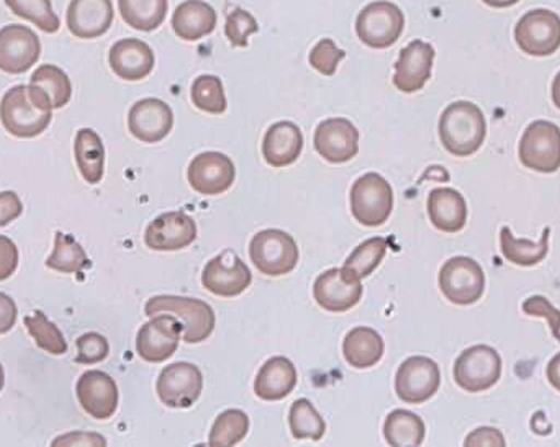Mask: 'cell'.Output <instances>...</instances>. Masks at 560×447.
<instances>
[{
	"label": "cell",
	"instance_id": "1",
	"mask_svg": "<svg viewBox=\"0 0 560 447\" xmlns=\"http://www.w3.org/2000/svg\"><path fill=\"white\" fill-rule=\"evenodd\" d=\"M51 101L36 85H15L0 102V121L16 138H35L51 123Z\"/></svg>",
	"mask_w": 560,
	"mask_h": 447
},
{
	"label": "cell",
	"instance_id": "2",
	"mask_svg": "<svg viewBox=\"0 0 560 447\" xmlns=\"http://www.w3.org/2000/svg\"><path fill=\"white\" fill-rule=\"evenodd\" d=\"M487 137L486 115L469 101L451 104L441 115L440 138L443 146L457 157L477 153Z\"/></svg>",
	"mask_w": 560,
	"mask_h": 447
},
{
	"label": "cell",
	"instance_id": "3",
	"mask_svg": "<svg viewBox=\"0 0 560 447\" xmlns=\"http://www.w3.org/2000/svg\"><path fill=\"white\" fill-rule=\"evenodd\" d=\"M144 314L154 317L160 314H174L184 325V341L199 344L209 340L215 330V311L207 302L199 298L158 295L144 305Z\"/></svg>",
	"mask_w": 560,
	"mask_h": 447
},
{
	"label": "cell",
	"instance_id": "4",
	"mask_svg": "<svg viewBox=\"0 0 560 447\" xmlns=\"http://www.w3.org/2000/svg\"><path fill=\"white\" fill-rule=\"evenodd\" d=\"M394 210V190L377 173L359 177L351 187V212L362 226H381Z\"/></svg>",
	"mask_w": 560,
	"mask_h": 447
},
{
	"label": "cell",
	"instance_id": "5",
	"mask_svg": "<svg viewBox=\"0 0 560 447\" xmlns=\"http://www.w3.org/2000/svg\"><path fill=\"white\" fill-rule=\"evenodd\" d=\"M404 28V12L388 0L369 3L355 19V33L369 48H390L398 42Z\"/></svg>",
	"mask_w": 560,
	"mask_h": 447
},
{
	"label": "cell",
	"instance_id": "6",
	"mask_svg": "<svg viewBox=\"0 0 560 447\" xmlns=\"http://www.w3.org/2000/svg\"><path fill=\"white\" fill-rule=\"evenodd\" d=\"M299 246L282 230H262L249 243V258L256 269L269 278L290 274L299 262Z\"/></svg>",
	"mask_w": 560,
	"mask_h": 447
},
{
	"label": "cell",
	"instance_id": "7",
	"mask_svg": "<svg viewBox=\"0 0 560 447\" xmlns=\"http://www.w3.org/2000/svg\"><path fill=\"white\" fill-rule=\"evenodd\" d=\"M502 377V357L486 344L469 348L454 364V380L460 389L470 393L492 389Z\"/></svg>",
	"mask_w": 560,
	"mask_h": 447
},
{
	"label": "cell",
	"instance_id": "8",
	"mask_svg": "<svg viewBox=\"0 0 560 447\" xmlns=\"http://www.w3.org/2000/svg\"><path fill=\"white\" fill-rule=\"evenodd\" d=\"M440 289L451 304H476L486 292V274L482 266L467 256L451 258L441 268Z\"/></svg>",
	"mask_w": 560,
	"mask_h": 447
},
{
	"label": "cell",
	"instance_id": "9",
	"mask_svg": "<svg viewBox=\"0 0 560 447\" xmlns=\"http://www.w3.org/2000/svg\"><path fill=\"white\" fill-rule=\"evenodd\" d=\"M520 161L528 169L542 174L556 173L560 167V128L552 121H533L518 148Z\"/></svg>",
	"mask_w": 560,
	"mask_h": 447
},
{
	"label": "cell",
	"instance_id": "10",
	"mask_svg": "<svg viewBox=\"0 0 560 447\" xmlns=\"http://www.w3.org/2000/svg\"><path fill=\"white\" fill-rule=\"evenodd\" d=\"M515 39L526 55H555L560 48V16L548 9L529 10L516 23Z\"/></svg>",
	"mask_w": 560,
	"mask_h": 447
},
{
	"label": "cell",
	"instance_id": "11",
	"mask_svg": "<svg viewBox=\"0 0 560 447\" xmlns=\"http://www.w3.org/2000/svg\"><path fill=\"white\" fill-rule=\"evenodd\" d=\"M441 386L440 366L430 357H408L395 376L398 399L410 405H420L436 396Z\"/></svg>",
	"mask_w": 560,
	"mask_h": 447
},
{
	"label": "cell",
	"instance_id": "12",
	"mask_svg": "<svg viewBox=\"0 0 560 447\" xmlns=\"http://www.w3.org/2000/svg\"><path fill=\"white\" fill-rule=\"evenodd\" d=\"M183 333V321L176 315H154L138 331V354L147 363H164L176 353Z\"/></svg>",
	"mask_w": 560,
	"mask_h": 447
},
{
	"label": "cell",
	"instance_id": "13",
	"mask_svg": "<svg viewBox=\"0 0 560 447\" xmlns=\"http://www.w3.org/2000/svg\"><path fill=\"white\" fill-rule=\"evenodd\" d=\"M252 282V269L232 249L210 259L202 272L203 287L219 297H238Z\"/></svg>",
	"mask_w": 560,
	"mask_h": 447
},
{
	"label": "cell",
	"instance_id": "14",
	"mask_svg": "<svg viewBox=\"0 0 560 447\" xmlns=\"http://www.w3.org/2000/svg\"><path fill=\"white\" fill-rule=\"evenodd\" d=\"M158 397L170 409H189L202 396V370L196 364L176 363L158 377Z\"/></svg>",
	"mask_w": 560,
	"mask_h": 447
},
{
	"label": "cell",
	"instance_id": "15",
	"mask_svg": "<svg viewBox=\"0 0 560 447\" xmlns=\"http://www.w3.org/2000/svg\"><path fill=\"white\" fill-rule=\"evenodd\" d=\"M42 43L28 26L12 25L0 30V71L23 74L38 62Z\"/></svg>",
	"mask_w": 560,
	"mask_h": 447
},
{
	"label": "cell",
	"instance_id": "16",
	"mask_svg": "<svg viewBox=\"0 0 560 447\" xmlns=\"http://www.w3.org/2000/svg\"><path fill=\"white\" fill-rule=\"evenodd\" d=\"M236 169L226 154L207 151L194 157L187 169V180L202 196H220L235 183Z\"/></svg>",
	"mask_w": 560,
	"mask_h": 447
},
{
	"label": "cell",
	"instance_id": "17",
	"mask_svg": "<svg viewBox=\"0 0 560 447\" xmlns=\"http://www.w3.org/2000/svg\"><path fill=\"white\" fill-rule=\"evenodd\" d=\"M313 144L316 153L328 163H348L358 156L359 131L348 118H328L316 127Z\"/></svg>",
	"mask_w": 560,
	"mask_h": 447
},
{
	"label": "cell",
	"instance_id": "18",
	"mask_svg": "<svg viewBox=\"0 0 560 447\" xmlns=\"http://www.w3.org/2000/svg\"><path fill=\"white\" fill-rule=\"evenodd\" d=\"M197 239V223L186 212H167L144 232V245L153 251H180Z\"/></svg>",
	"mask_w": 560,
	"mask_h": 447
},
{
	"label": "cell",
	"instance_id": "19",
	"mask_svg": "<svg viewBox=\"0 0 560 447\" xmlns=\"http://www.w3.org/2000/svg\"><path fill=\"white\" fill-rule=\"evenodd\" d=\"M436 51L431 43L413 39L398 56L395 64L394 85L405 94L421 91L430 81Z\"/></svg>",
	"mask_w": 560,
	"mask_h": 447
},
{
	"label": "cell",
	"instance_id": "20",
	"mask_svg": "<svg viewBox=\"0 0 560 447\" xmlns=\"http://www.w3.org/2000/svg\"><path fill=\"white\" fill-rule=\"evenodd\" d=\"M173 108L160 98L138 101L128 114V128L143 143H160L173 131Z\"/></svg>",
	"mask_w": 560,
	"mask_h": 447
},
{
	"label": "cell",
	"instance_id": "21",
	"mask_svg": "<svg viewBox=\"0 0 560 447\" xmlns=\"http://www.w3.org/2000/svg\"><path fill=\"white\" fill-rule=\"evenodd\" d=\"M364 289L361 282L352 281L342 269H329L318 275L313 285L316 304L331 314H345L361 302Z\"/></svg>",
	"mask_w": 560,
	"mask_h": 447
},
{
	"label": "cell",
	"instance_id": "22",
	"mask_svg": "<svg viewBox=\"0 0 560 447\" xmlns=\"http://www.w3.org/2000/svg\"><path fill=\"white\" fill-rule=\"evenodd\" d=\"M79 403L95 420H108L118 409L117 383L102 370H88L75 386Z\"/></svg>",
	"mask_w": 560,
	"mask_h": 447
},
{
	"label": "cell",
	"instance_id": "23",
	"mask_svg": "<svg viewBox=\"0 0 560 447\" xmlns=\"http://www.w3.org/2000/svg\"><path fill=\"white\" fill-rule=\"evenodd\" d=\"M114 16L112 0H71L66 22L72 35L92 39L110 30Z\"/></svg>",
	"mask_w": 560,
	"mask_h": 447
},
{
	"label": "cell",
	"instance_id": "24",
	"mask_svg": "<svg viewBox=\"0 0 560 447\" xmlns=\"http://www.w3.org/2000/svg\"><path fill=\"white\" fill-rule=\"evenodd\" d=\"M108 62L118 78L137 82L153 72L154 52L151 46L141 39L125 38L112 46Z\"/></svg>",
	"mask_w": 560,
	"mask_h": 447
},
{
	"label": "cell",
	"instance_id": "25",
	"mask_svg": "<svg viewBox=\"0 0 560 447\" xmlns=\"http://www.w3.org/2000/svg\"><path fill=\"white\" fill-rule=\"evenodd\" d=\"M303 150L302 130L292 121H278L266 131L262 154L272 167H287L299 160Z\"/></svg>",
	"mask_w": 560,
	"mask_h": 447
},
{
	"label": "cell",
	"instance_id": "26",
	"mask_svg": "<svg viewBox=\"0 0 560 447\" xmlns=\"http://www.w3.org/2000/svg\"><path fill=\"white\" fill-rule=\"evenodd\" d=\"M215 9L203 0H186L174 10V33L184 42H197L206 38L217 26Z\"/></svg>",
	"mask_w": 560,
	"mask_h": 447
},
{
	"label": "cell",
	"instance_id": "27",
	"mask_svg": "<svg viewBox=\"0 0 560 447\" xmlns=\"http://www.w3.org/2000/svg\"><path fill=\"white\" fill-rule=\"evenodd\" d=\"M428 215L434 228L444 233H457L467 223V203L463 193L450 187L431 190L428 197Z\"/></svg>",
	"mask_w": 560,
	"mask_h": 447
},
{
	"label": "cell",
	"instance_id": "28",
	"mask_svg": "<svg viewBox=\"0 0 560 447\" xmlns=\"http://www.w3.org/2000/svg\"><path fill=\"white\" fill-rule=\"evenodd\" d=\"M295 366L283 356H276L265 363L255 380V393L266 402H279L285 399L296 387Z\"/></svg>",
	"mask_w": 560,
	"mask_h": 447
},
{
	"label": "cell",
	"instance_id": "29",
	"mask_svg": "<svg viewBox=\"0 0 560 447\" xmlns=\"http://www.w3.org/2000/svg\"><path fill=\"white\" fill-rule=\"evenodd\" d=\"M385 343L377 331L368 327L352 328L342 341L346 363L354 369H369L381 363Z\"/></svg>",
	"mask_w": 560,
	"mask_h": 447
},
{
	"label": "cell",
	"instance_id": "30",
	"mask_svg": "<svg viewBox=\"0 0 560 447\" xmlns=\"http://www.w3.org/2000/svg\"><path fill=\"white\" fill-rule=\"evenodd\" d=\"M74 156L79 173L84 177L85 183H101L104 177L105 148L101 137L91 128H82L78 131Z\"/></svg>",
	"mask_w": 560,
	"mask_h": 447
},
{
	"label": "cell",
	"instance_id": "31",
	"mask_svg": "<svg viewBox=\"0 0 560 447\" xmlns=\"http://www.w3.org/2000/svg\"><path fill=\"white\" fill-rule=\"evenodd\" d=\"M549 235H551V228L546 226L539 242L518 239L513 236L512 230L509 226H503L502 232H500V246H502L503 256L510 262L529 268V266L539 264L548 256Z\"/></svg>",
	"mask_w": 560,
	"mask_h": 447
},
{
	"label": "cell",
	"instance_id": "32",
	"mask_svg": "<svg viewBox=\"0 0 560 447\" xmlns=\"http://www.w3.org/2000/svg\"><path fill=\"white\" fill-rule=\"evenodd\" d=\"M121 19L138 32H154L166 20L170 0H118Z\"/></svg>",
	"mask_w": 560,
	"mask_h": 447
},
{
	"label": "cell",
	"instance_id": "33",
	"mask_svg": "<svg viewBox=\"0 0 560 447\" xmlns=\"http://www.w3.org/2000/svg\"><path fill=\"white\" fill-rule=\"evenodd\" d=\"M427 435V426L417 413L408 410H394L384 423V438L388 446H421Z\"/></svg>",
	"mask_w": 560,
	"mask_h": 447
},
{
	"label": "cell",
	"instance_id": "34",
	"mask_svg": "<svg viewBox=\"0 0 560 447\" xmlns=\"http://www.w3.org/2000/svg\"><path fill=\"white\" fill-rule=\"evenodd\" d=\"M387 239L381 238V236L365 239L346 259L341 269L352 281L361 282L362 279L369 278L381 266L385 255H387Z\"/></svg>",
	"mask_w": 560,
	"mask_h": 447
},
{
	"label": "cell",
	"instance_id": "35",
	"mask_svg": "<svg viewBox=\"0 0 560 447\" xmlns=\"http://www.w3.org/2000/svg\"><path fill=\"white\" fill-rule=\"evenodd\" d=\"M89 266L91 262L85 255V249L75 242L74 236L56 233L55 249L46 259V268L62 274H81Z\"/></svg>",
	"mask_w": 560,
	"mask_h": 447
},
{
	"label": "cell",
	"instance_id": "36",
	"mask_svg": "<svg viewBox=\"0 0 560 447\" xmlns=\"http://www.w3.org/2000/svg\"><path fill=\"white\" fill-rule=\"evenodd\" d=\"M30 84L42 89L49 101L52 108H62L69 104L72 95V85L68 74L61 68L55 64H43L36 69L30 79Z\"/></svg>",
	"mask_w": 560,
	"mask_h": 447
},
{
	"label": "cell",
	"instance_id": "37",
	"mask_svg": "<svg viewBox=\"0 0 560 447\" xmlns=\"http://www.w3.org/2000/svg\"><path fill=\"white\" fill-rule=\"evenodd\" d=\"M289 426L295 439L319 442L326 433L325 420L306 399H299L290 407Z\"/></svg>",
	"mask_w": 560,
	"mask_h": 447
},
{
	"label": "cell",
	"instance_id": "38",
	"mask_svg": "<svg viewBox=\"0 0 560 447\" xmlns=\"http://www.w3.org/2000/svg\"><path fill=\"white\" fill-rule=\"evenodd\" d=\"M249 432V416L242 410H226L213 423L209 445L215 447L236 446Z\"/></svg>",
	"mask_w": 560,
	"mask_h": 447
},
{
	"label": "cell",
	"instance_id": "39",
	"mask_svg": "<svg viewBox=\"0 0 560 447\" xmlns=\"http://www.w3.org/2000/svg\"><path fill=\"white\" fill-rule=\"evenodd\" d=\"M190 97H192L194 105L207 114L222 115L229 107L222 79L217 75H199L190 89Z\"/></svg>",
	"mask_w": 560,
	"mask_h": 447
},
{
	"label": "cell",
	"instance_id": "40",
	"mask_svg": "<svg viewBox=\"0 0 560 447\" xmlns=\"http://www.w3.org/2000/svg\"><path fill=\"white\" fill-rule=\"evenodd\" d=\"M25 327L39 350L46 351L52 356L68 353V343H66L61 330L51 324L43 311H35L25 317Z\"/></svg>",
	"mask_w": 560,
	"mask_h": 447
},
{
	"label": "cell",
	"instance_id": "41",
	"mask_svg": "<svg viewBox=\"0 0 560 447\" xmlns=\"http://www.w3.org/2000/svg\"><path fill=\"white\" fill-rule=\"evenodd\" d=\"M5 3L16 16L28 20L45 33H56L61 26L51 0H5Z\"/></svg>",
	"mask_w": 560,
	"mask_h": 447
},
{
	"label": "cell",
	"instance_id": "42",
	"mask_svg": "<svg viewBox=\"0 0 560 447\" xmlns=\"http://www.w3.org/2000/svg\"><path fill=\"white\" fill-rule=\"evenodd\" d=\"M258 32V22L248 10L235 9L226 16L225 33L235 48H246L249 36Z\"/></svg>",
	"mask_w": 560,
	"mask_h": 447
},
{
	"label": "cell",
	"instance_id": "43",
	"mask_svg": "<svg viewBox=\"0 0 560 447\" xmlns=\"http://www.w3.org/2000/svg\"><path fill=\"white\" fill-rule=\"evenodd\" d=\"M346 58V52L332 39H319L310 51V64L323 75H332L339 62Z\"/></svg>",
	"mask_w": 560,
	"mask_h": 447
},
{
	"label": "cell",
	"instance_id": "44",
	"mask_svg": "<svg viewBox=\"0 0 560 447\" xmlns=\"http://www.w3.org/2000/svg\"><path fill=\"white\" fill-rule=\"evenodd\" d=\"M75 348H78L75 363L85 364V366L102 363V361L107 360L108 353H110L107 338L98 333L82 334L75 341Z\"/></svg>",
	"mask_w": 560,
	"mask_h": 447
},
{
	"label": "cell",
	"instance_id": "45",
	"mask_svg": "<svg viewBox=\"0 0 560 447\" xmlns=\"http://www.w3.org/2000/svg\"><path fill=\"white\" fill-rule=\"evenodd\" d=\"M523 311L532 317H542L548 320L549 327H551L552 334L560 341V311L548 298L542 295H535L529 297L528 301L523 304Z\"/></svg>",
	"mask_w": 560,
	"mask_h": 447
},
{
	"label": "cell",
	"instance_id": "46",
	"mask_svg": "<svg viewBox=\"0 0 560 447\" xmlns=\"http://www.w3.org/2000/svg\"><path fill=\"white\" fill-rule=\"evenodd\" d=\"M19 266V249L15 243L0 235V282L12 278Z\"/></svg>",
	"mask_w": 560,
	"mask_h": 447
},
{
	"label": "cell",
	"instance_id": "47",
	"mask_svg": "<svg viewBox=\"0 0 560 447\" xmlns=\"http://www.w3.org/2000/svg\"><path fill=\"white\" fill-rule=\"evenodd\" d=\"M23 205L20 197L12 190L0 192V226H7L22 215Z\"/></svg>",
	"mask_w": 560,
	"mask_h": 447
},
{
	"label": "cell",
	"instance_id": "48",
	"mask_svg": "<svg viewBox=\"0 0 560 447\" xmlns=\"http://www.w3.org/2000/svg\"><path fill=\"white\" fill-rule=\"evenodd\" d=\"M464 446H506L505 438H503L502 432L499 430L490 428V426H483V428L476 430L467 436Z\"/></svg>",
	"mask_w": 560,
	"mask_h": 447
},
{
	"label": "cell",
	"instance_id": "49",
	"mask_svg": "<svg viewBox=\"0 0 560 447\" xmlns=\"http://www.w3.org/2000/svg\"><path fill=\"white\" fill-rule=\"evenodd\" d=\"M52 446H107V439L97 433L74 432L59 436L52 442Z\"/></svg>",
	"mask_w": 560,
	"mask_h": 447
},
{
	"label": "cell",
	"instance_id": "50",
	"mask_svg": "<svg viewBox=\"0 0 560 447\" xmlns=\"http://www.w3.org/2000/svg\"><path fill=\"white\" fill-rule=\"evenodd\" d=\"M16 310L15 302L12 297L0 292V334L9 333L16 324Z\"/></svg>",
	"mask_w": 560,
	"mask_h": 447
},
{
	"label": "cell",
	"instance_id": "51",
	"mask_svg": "<svg viewBox=\"0 0 560 447\" xmlns=\"http://www.w3.org/2000/svg\"><path fill=\"white\" fill-rule=\"evenodd\" d=\"M546 374H548V380L551 383V386L560 392V353L549 361Z\"/></svg>",
	"mask_w": 560,
	"mask_h": 447
},
{
	"label": "cell",
	"instance_id": "52",
	"mask_svg": "<svg viewBox=\"0 0 560 447\" xmlns=\"http://www.w3.org/2000/svg\"><path fill=\"white\" fill-rule=\"evenodd\" d=\"M489 7H495V9H505V7L515 5L520 0H482Z\"/></svg>",
	"mask_w": 560,
	"mask_h": 447
},
{
	"label": "cell",
	"instance_id": "53",
	"mask_svg": "<svg viewBox=\"0 0 560 447\" xmlns=\"http://www.w3.org/2000/svg\"><path fill=\"white\" fill-rule=\"evenodd\" d=\"M552 101H555L556 107L560 108V72L552 82Z\"/></svg>",
	"mask_w": 560,
	"mask_h": 447
},
{
	"label": "cell",
	"instance_id": "54",
	"mask_svg": "<svg viewBox=\"0 0 560 447\" xmlns=\"http://www.w3.org/2000/svg\"><path fill=\"white\" fill-rule=\"evenodd\" d=\"M3 384H5V374H3V367L0 364V392H2Z\"/></svg>",
	"mask_w": 560,
	"mask_h": 447
}]
</instances>
